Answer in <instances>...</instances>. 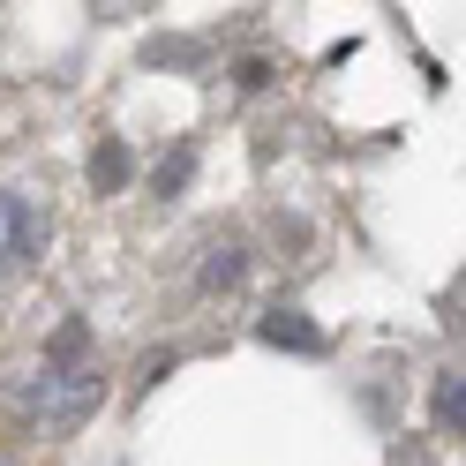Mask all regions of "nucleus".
Segmentation results:
<instances>
[{
	"instance_id": "nucleus-1",
	"label": "nucleus",
	"mask_w": 466,
	"mask_h": 466,
	"mask_svg": "<svg viewBox=\"0 0 466 466\" xmlns=\"http://www.w3.org/2000/svg\"><path fill=\"white\" fill-rule=\"evenodd\" d=\"M76 354H83V331H68V339H61V354H46V369L23 384V406H31L46 429H76V421L106 399V376H98V369H83Z\"/></svg>"
},
{
	"instance_id": "nucleus-2",
	"label": "nucleus",
	"mask_w": 466,
	"mask_h": 466,
	"mask_svg": "<svg viewBox=\"0 0 466 466\" xmlns=\"http://www.w3.org/2000/svg\"><path fill=\"white\" fill-rule=\"evenodd\" d=\"M38 211H31V203H23V196H0V279H15L23 264H31V256H38Z\"/></svg>"
},
{
	"instance_id": "nucleus-3",
	"label": "nucleus",
	"mask_w": 466,
	"mask_h": 466,
	"mask_svg": "<svg viewBox=\"0 0 466 466\" xmlns=\"http://www.w3.org/2000/svg\"><path fill=\"white\" fill-rule=\"evenodd\" d=\"M264 339H271V346H294V354H324V331H316L301 309H271V316H264Z\"/></svg>"
},
{
	"instance_id": "nucleus-4",
	"label": "nucleus",
	"mask_w": 466,
	"mask_h": 466,
	"mask_svg": "<svg viewBox=\"0 0 466 466\" xmlns=\"http://www.w3.org/2000/svg\"><path fill=\"white\" fill-rule=\"evenodd\" d=\"M436 429H444V436H466V369L436 376Z\"/></svg>"
},
{
	"instance_id": "nucleus-5",
	"label": "nucleus",
	"mask_w": 466,
	"mask_h": 466,
	"mask_svg": "<svg viewBox=\"0 0 466 466\" xmlns=\"http://www.w3.org/2000/svg\"><path fill=\"white\" fill-rule=\"evenodd\" d=\"M91 188L98 196L128 188V151H121V143H98V151H91Z\"/></svg>"
},
{
	"instance_id": "nucleus-6",
	"label": "nucleus",
	"mask_w": 466,
	"mask_h": 466,
	"mask_svg": "<svg viewBox=\"0 0 466 466\" xmlns=\"http://www.w3.org/2000/svg\"><path fill=\"white\" fill-rule=\"evenodd\" d=\"M188 173H196V151L181 143L173 158H158V173H151V181H158V196H173V188H188Z\"/></svg>"
},
{
	"instance_id": "nucleus-7",
	"label": "nucleus",
	"mask_w": 466,
	"mask_h": 466,
	"mask_svg": "<svg viewBox=\"0 0 466 466\" xmlns=\"http://www.w3.org/2000/svg\"><path fill=\"white\" fill-rule=\"evenodd\" d=\"M203 264H211V271H203V286H241V248H211Z\"/></svg>"
}]
</instances>
